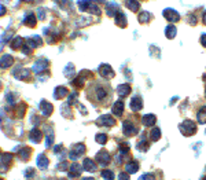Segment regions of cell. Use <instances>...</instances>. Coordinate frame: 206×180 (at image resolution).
<instances>
[{"label":"cell","instance_id":"3","mask_svg":"<svg viewBox=\"0 0 206 180\" xmlns=\"http://www.w3.org/2000/svg\"><path fill=\"white\" fill-rule=\"evenodd\" d=\"M164 17L168 19V21H179V14L176 11H173V8H166L164 11Z\"/></svg>","mask_w":206,"mask_h":180},{"label":"cell","instance_id":"14","mask_svg":"<svg viewBox=\"0 0 206 180\" xmlns=\"http://www.w3.org/2000/svg\"><path fill=\"white\" fill-rule=\"evenodd\" d=\"M138 147H139V150H143V151H144V150L148 149V142L144 139V137H142L140 142L138 143Z\"/></svg>","mask_w":206,"mask_h":180},{"label":"cell","instance_id":"22","mask_svg":"<svg viewBox=\"0 0 206 180\" xmlns=\"http://www.w3.org/2000/svg\"><path fill=\"white\" fill-rule=\"evenodd\" d=\"M204 180H206V179H204Z\"/></svg>","mask_w":206,"mask_h":180},{"label":"cell","instance_id":"19","mask_svg":"<svg viewBox=\"0 0 206 180\" xmlns=\"http://www.w3.org/2000/svg\"><path fill=\"white\" fill-rule=\"evenodd\" d=\"M98 142H99V143H104V142H106V136H104V135H100V136L98 137Z\"/></svg>","mask_w":206,"mask_h":180},{"label":"cell","instance_id":"2","mask_svg":"<svg viewBox=\"0 0 206 180\" xmlns=\"http://www.w3.org/2000/svg\"><path fill=\"white\" fill-rule=\"evenodd\" d=\"M124 133H125L126 136H132V135L138 133V128H136L132 123H129V121H125V123H124Z\"/></svg>","mask_w":206,"mask_h":180},{"label":"cell","instance_id":"17","mask_svg":"<svg viewBox=\"0 0 206 180\" xmlns=\"http://www.w3.org/2000/svg\"><path fill=\"white\" fill-rule=\"evenodd\" d=\"M139 180H154V176L151 175V173H144V175H142Z\"/></svg>","mask_w":206,"mask_h":180},{"label":"cell","instance_id":"9","mask_svg":"<svg viewBox=\"0 0 206 180\" xmlns=\"http://www.w3.org/2000/svg\"><path fill=\"white\" fill-rule=\"evenodd\" d=\"M165 34H166L168 38H173L176 36V28L173 25H169V26L165 29Z\"/></svg>","mask_w":206,"mask_h":180},{"label":"cell","instance_id":"8","mask_svg":"<svg viewBox=\"0 0 206 180\" xmlns=\"http://www.w3.org/2000/svg\"><path fill=\"white\" fill-rule=\"evenodd\" d=\"M196 120L199 124H206V107H202L196 114Z\"/></svg>","mask_w":206,"mask_h":180},{"label":"cell","instance_id":"18","mask_svg":"<svg viewBox=\"0 0 206 180\" xmlns=\"http://www.w3.org/2000/svg\"><path fill=\"white\" fill-rule=\"evenodd\" d=\"M118 180H129V178L125 175V173H120V175H118Z\"/></svg>","mask_w":206,"mask_h":180},{"label":"cell","instance_id":"5","mask_svg":"<svg viewBox=\"0 0 206 180\" xmlns=\"http://www.w3.org/2000/svg\"><path fill=\"white\" fill-rule=\"evenodd\" d=\"M131 109L134 111H138V110L142 109V99L139 98V96H135V98L131 101Z\"/></svg>","mask_w":206,"mask_h":180},{"label":"cell","instance_id":"7","mask_svg":"<svg viewBox=\"0 0 206 180\" xmlns=\"http://www.w3.org/2000/svg\"><path fill=\"white\" fill-rule=\"evenodd\" d=\"M125 169H126V172H128V173H135L139 169V164L136 161H129L128 164H126Z\"/></svg>","mask_w":206,"mask_h":180},{"label":"cell","instance_id":"1","mask_svg":"<svg viewBox=\"0 0 206 180\" xmlns=\"http://www.w3.org/2000/svg\"><path fill=\"white\" fill-rule=\"evenodd\" d=\"M180 131H182V133L186 135V136H191V135H194L196 132L195 123L191 120H186L184 123L182 124V127H180Z\"/></svg>","mask_w":206,"mask_h":180},{"label":"cell","instance_id":"6","mask_svg":"<svg viewBox=\"0 0 206 180\" xmlns=\"http://www.w3.org/2000/svg\"><path fill=\"white\" fill-rule=\"evenodd\" d=\"M117 91H118V94L121 96H126L131 92V87H129V84H121V85H118Z\"/></svg>","mask_w":206,"mask_h":180},{"label":"cell","instance_id":"20","mask_svg":"<svg viewBox=\"0 0 206 180\" xmlns=\"http://www.w3.org/2000/svg\"><path fill=\"white\" fill-rule=\"evenodd\" d=\"M201 43H202V46H204V47H206V34H202Z\"/></svg>","mask_w":206,"mask_h":180},{"label":"cell","instance_id":"13","mask_svg":"<svg viewBox=\"0 0 206 180\" xmlns=\"http://www.w3.org/2000/svg\"><path fill=\"white\" fill-rule=\"evenodd\" d=\"M113 111L116 114H118V115H121L122 114V111H124V105L121 103V102H117L116 106L113 107Z\"/></svg>","mask_w":206,"mask_h":180},{"label":"cell","instance_id":"16","mask_svg":"<svg viewBox=\"0 0 206 180\" xmlns=\"http://www.w3.org/2000/svg\"><path fill=\"white\" fill-rule=\"evenodd\" d=\"M102 176L104 179H109V180H113V178H114V173L112 172V171H103V173H102Z\"/></svg>","mask_w":206,"mask_h":180},{"label":"cell","instance_id":"11","mask_svg":"<svg viewBox=\"0 0 206 180\" xmlns=\"http://www.w3.org/2000/svg\"><path fill=\"white\" fill-rule=\"evenodd\" d=\"M98 158H99L100 164H107L109 162V154H107V151H100L99 154H98Z\"/></svg>","mask_w":206,"mask_h":180},{"label":"cell","instance_id":"4","mask_svg":"<svg viewBox=\"0 0 206 180\" xmlns=\"http://www.w3.org/2000/svg\"><path fill=\"white\" fill-rule=\"evenodd\" d=\"M142 124L144 127H151V125L155 124V117L153 114H146L143 118H142Z\"/></svg>","mask_w":206,"mask_h":180},{"label":"cell","instance_id":"21","mask_svg":"<svg viewBox=\"0 0 206 180\" xmlns=\"http://www.w3.org/2000/svg\"><path fill=\"white\" fill-rule=\"evenodd\" d=\"M204 24L206 25V12H205V14H204Z\"/></svg>","mask_w":206,"mask_h":180},{"label":"cell","instance_id":"10","mask_svg":"<svg viewBox=\"0 0 206 180\" xmlns=\"http://www.w3.org/2000/svg\"><path fill=\"white\" fill-rule=\"evenodd\" d=\"M150 137L154 140V142L160 139V137H161V131H160V128H157V127L153 128V129H151V132H150Z\"/></svg>","mask_w":206,"mask_h":180},{"label":"cell","instance_id":"15","mask_svg":"<svg viewBox=\"0 0 206 180\" xmlns=\"http://www.w3.org/2000/svg\"><path fill=\"white\" fill-rule=\"evenodd\" d=\"M139 21L140 22H148L150 21V14H148V12H142V14L139 15Z\"/></svg>","mask_w":206,"mask_h":180},{"label":"cell","instance_id":"12","mask_svg":"<svg viewBox=\"0 0 206 180\" xmlns=\"http://www.w3.org/2000/svg\"><path fill=\"white\" fill-rule=\"evenodd\" d=\"M126 7L128 8H131L132 11H138V8H139V3L136 2V0H126Z\"/></svg>","mask_w":206,"mask_h":180}]
</instances>
